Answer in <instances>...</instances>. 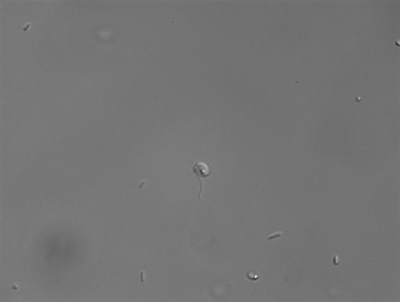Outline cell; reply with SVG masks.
<instances>
[{"instance_id": "6da1fadb", "label": "cell", "mask_w": 400, "mask_h": 302, "mask_svg": "<svg viewBox=\"0 0 400 302\" xmlns=\"http://www.w3.org/2000/svg\"><path fill=\"white\" fill-rule=\"evenodd\" d=\"M193 173L197 176L199 183V191L198 192V199H201L202 193V179L207 177L210 174L208 166L205 163L197 162L192 167Z\"/></svg>"}]
</instances>
